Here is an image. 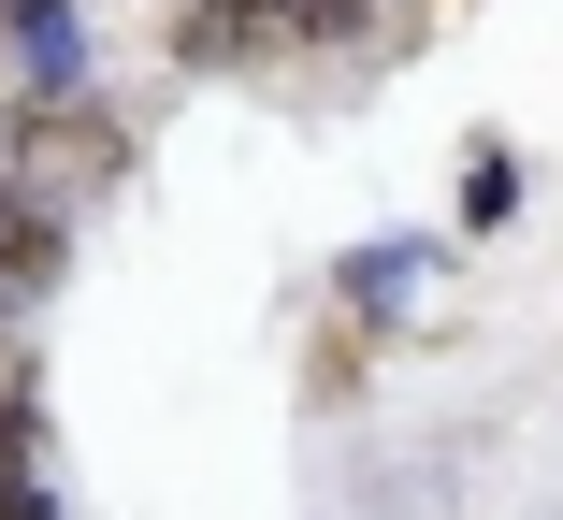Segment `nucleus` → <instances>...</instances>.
Returning <instances> with one entry per match:
<instances>
[{"instance_id": "39448f33", "label": "nucleus", "mask_w": 563, "mask_h": 520, "mask_svg": "<svg viewBox=\"0 0 563 520\" xmlns=\"http://www.w3.org/2000/svg\"><path fill=\"white\" fill-rule=\"evenodd\" d=\"M520 202H534V174H520L506 145H463V232H506Z\"/></svg>"}, {"instance_id": "20e7f679", "label": "nucleus", "mask_w": 563, "mask_h": 520, "mask_svg": "<svg viewBox=\"0 0 563 520\" xmlns=\"http://www.w3.org/2000/svg\"><path fill=\"white\" fill-rule=\"evenodd\" d=\"M188 73H232V58H275V15L261 0H188V30H174Z\"/></svg>"}, {"instance_id": "f257e3e1", "label": "nucleus", "mask_w": 563, "mask_h": 520, "mask_svg": "<svg viewBox=\"0 0 563 520\" xmlns=\"http://www.w3.org/2000/svg\"><path fill=\"white\" fill-rule=\"evenodd\" d=\"M332 303L390 347V333H419L433 303H448V246L433 232H376V246H347V275H332Z\"/></svg>"}, {"instance_id": "423d86ee", "label": "nucleus", "mask_w": 563, "mask_h": 520, "mask_svg": "<svg viewBox=\"0 0 563 520\" xmlns=\"http://www.w3.org/2000/svg\"><path fill=\"white\" fill-rule=\"evenodd\" d=\"M15 333H30V303H15V289H0V376H15Z\"/></svg>"}, {"instance_id": "f03ea898", "label": "nucleus", "mask_w": 563, "mask_h": 520, "mask_svg": "<svg viewBox=\"0 0 563 520\" xmlns=\"http://www.w3.org/2000/svg\"><path fill=\"white\" fill-rule=\"evenodd\" d=\"M0 73H15V117H87V15L73 0H0Z\"/></svg>"}, {"instance_id": "7ed1b4c3", "label": "nucleus", "mask_w": 563, "mask_h": 520, "mask_svg": "<svg viewBox=\"0 0 563 520\" xmlns=\"http://www.w3.org/2000/svg\"><path fill=\"white\" fill-rule=\"evenodd\" d=\"M58 261H73V202H44L15 159H0V289L44 303V289H58Z\"/></svg>"}]
</instances>
